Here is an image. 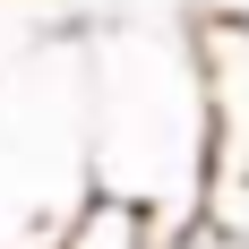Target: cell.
Segmentation results:
<instances>
[{"label":"cell","mask_w":249,"mask_h":249,"mask_svg":"<svg viewBox=\"0 0 249 249\" xmlns=\"http://www.w3.org/2000/svg\"><path fill=\"white\" fill-rule=\"evenodd\" d=\"M198 215L224 232L232 249H249V172H206V198H198Z\"/></svg>","instance_id":"4"},{"label":"cell","mask_w":249,"mask_h":249,"mask_svg":"<svg viewBox=\"0 0 249 249\" xmlns=\"http://www.w3.org/2000/svg\"><path fill=\"white\" fill-rule=\"evenodd\" d=\"M163 241H172V224H163L146 198H129V189H103V180H95V189L77 198V215L60 224L52 249H163Z\"/></svg>","instance_id":"3"},{"label":"cell","mask_w":249,"mask_h":249,"mask_svg":"<svg viewBox=\"0 0 249 249\" xmlns=\"http://www.w3.org/2000/svg\"><path fill=\"white\" fill-rule=\"evenodd\" d=\"M206 103H215V172H249V18H198Z\"/></svg>","instance_id":"2"},{"label":"cell","mask_w":249,"mask_h":249,"mask_svg":"<svg viewBox=\"0 0 249 249\" xmlns=\"http://www.w3.org/2000/svg\"><path fill=\"white\" fill-rule=\"evenodd\" d=\"M95 189L86 35H43L0 69V249H52Z\"/></svg>","instance_id":"1"},{"label":"cell","mask_w":249,"mask_h":249,"mask_svg":"<svg viewBox=\"0 0 249 249\" xmlns=\"http://www.w3.org/2000/svg\"><path fill=\"white\" fill-rule=\"evenodd\" d=\"M189 18H249V0H189Z\"/></svg>","instance_id":"5"}]
</instances>
